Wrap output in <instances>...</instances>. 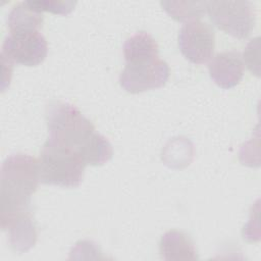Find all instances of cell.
<instances>
[{
	"mask_svg": "<svg viewBox=\"0 0 261 261\" xmlns=\"http://www.w3.org/2000/svg\"><path fill=\"white\" fill-rule=\"evenodd\" d=\"M40 181L38 160L13 154L1 166V227L16 216L30 212L31 197Z\"/></svg>",
	"mask_w": 261,
	"mask_h": 261,
	"instance_id": "1",
	"label": "cell"
},
{
	"mask_svg": "<svg viewBox=\"0 0 261 261\" xmlns=\"http://www.w3.org/2000/svg\"><path fill=\"white\" fill-rule=\"evenodd\" d=\"M86 163L79 152L57 140L48 138L39 160L40 181L63 188H76L83 180Z\"/></svg>",
	"mask_w": 261,
	"mask_h": 261,
	"instance_id": "2",
	"label": "cell"
},
{
	"mask_svg": "<svg viewBox=\"0 0 261 261\" xmlns=\"http://www.w3.org/2000/svg\"><path fill=\"white\" fill-rule=\"evenodd\" d=\"M46 119L49 138L72 147L77 152L96 133L93 123L69 103H51L47 107Z\"/></svg>",
	"mask_w": 261,
	"mask_h": 261,
	"instance_id": "3",
	"label": "cell"
},
{
	"mask_svg": "<svg viewBox=\"0 0 261 261\" xmlns=\"http://www.w3.org/2000/svg\"><path fill=\"white\" fill-rule=\"evenodd\" d=\"M207 12L219 30L238 39L247 38L255 27V11L249 1H209Z\"/></svg>",
	"mask_w": 261,
	"mask_h": 261,
	"instance_id": "4",
	"label": "cell"
},
{
	"mask_svg": "<svg viewBox=\"0 0 261 261\" xmlns=\"http://www.w3.org/2000/svg\"><path fill=\"white\" fill-rule=\"evenodd\" d=\"M168 76V64L155 56L126 63L119 75V84L126 92L137 94L164 86Z\"/></svg>",
	"mask_w": 261,
	"mask_h": 261,
	"instance_id": "5",
	"label": "cell"
},
{
	"mask_svg": "<svg viewBox=\"0 0 261 261\" xmlns=\"http://www.w3.org/2000/svg\"><path fill=\"white\" fill-rule=\"evenodd\" d=\"M48 45L40 31L10 33L4 39L1 57L2 61L25 66L40 64L47 56Z\"/></svg>",
	"mask_w": 261,
	"mask_h": 261,
	"instance_id": "6",
	"label": "cell"
},
{
	"mask_svg": "<svg viewBox=\"0 0 261 261\" xmlns=\"http://www.w3.org/2000/svg\"><path fill=\"white\" fill-rule=\"evenodd\" d=\"M178 47L182 55L191 62L206 63L213 56L214 32L207 23L199 19L188 21L178 33Z\"/></svg>",
	"mask_w": 261,
	"mask_h": 261,
	"instance_id": "7",
	"label": "cell"
},
{
	"mask_svg": "<svg viewBox=\"0 0 261 261\" xmlns=\"http://www.w3.org/2000/svg\"><path fill=\"white\" fill-rule=\"evenodd\" d=\"M209 74L222 89H230L240 84L244 75V64L240 53L225 51L216 54L210 61Z\"/></svg>",
	"mask_w": 261,
	"mask_h": 261,
	"instance_id": "8",
	"label": "cell"
},
{
	"mask_svg": "<svg viewBox=\"0 0 261 261\" xmlns=\"http://www.w3.org/2000/svg\"><path fill=\"white\" fill-rule=\"evenodd\" d=\"M159 250L161 258L166 261L198 259L193 241L186 233L178 230L165 232L161 237Z\"/></svg>",
	"mask_w": 261,
	"mask_h": 261,
	"instance_id": "9",
	"label": "cell"
},
{
	"mask_svg": "<svg viewBox=\"0 0 261 261\" xmlns=\"http://www.w3.org/2000/svg\"><path fill=\"white\" fill-rule=\"evenodd\" d=\"M2 229L8 231L9 243L15 251H28L37 241V230L31 212L16 216L5 224Z\"/></svg>",
	"mask_w": 261,
	"mask_h": 261,
	"instance_id": "10",
	"label": "cell"
},
{
	"mask_svg": "<svg viewBox=\"0 0 261 261\" xmlns=\"http://www.w3.org/2000/svg\"><path fill=\"white\" fill-rule=\"evenodd\" d=\"M10 33L39 31L43 24V13L33 9L27 1L14 5L7 17Z\"/></svg>",
	"mask_w": 261,
	"mask_h": 261,
	"instance_id": "11",
	"label": "cell"
},
{
	"mask_svg": "<svg viewBox=\"0 0 261 261\" xmlns=\"http://www.w3.org/2000/svg\"><path fill=\"white\" fill-rule=\"evenodd\" d=\"M123 55L126 63L158 56L157 42L147 32H138L126 39Z\"/></svg>",
	"mask_w": 261,
	"mask_h": 261,
	"instance_id": "12",
	"label": "cell"
},
{
	"mask_svg": "<svg viewBox=\"0 0 261 261\" xmlns=\"http://www.w3.org/2000/svg\"><path fill=\"white\" fill-rule=\"evenodd\" d=\"M79 154L86 165H102L111 159L112 147L105 137L96 132Z\"/></svg>",
	"mask_w": 261,
	"mask_h": 261,
	"instance_id": "13",
	"label": "cell"
},
{
	"mask_svg": "<svg viewBox=\"0 0 261 261\" xmlns=\"http://www.w3.org/2000/svg\"><path fill=\"white\" fill-rule=\"evenodd\" d=\"M161 5L171 17L187 22L199 19L207 11L206 1H162Z\"/></svg>",
	"mask_w": 261,
	"mask_h": 261,
	"instance_id": "14",
	"label": "cell"
},
{
	"mask_svg": "<svg viewBox=\"0 0 261 261\" xmlns=\"http://www.w3.org/2000/svg\"><path fill=\"white\" fill-rule=\"evenodd\" d=\"M28 4L35 10L48 11L55 14H68L76 4L75 1H52V0H28Z\"/></svg>",
	"mask_w": 261,
	"mask_h": 261,
	"instance_id": "15",
	"label": "cell"
}]
</instances>
